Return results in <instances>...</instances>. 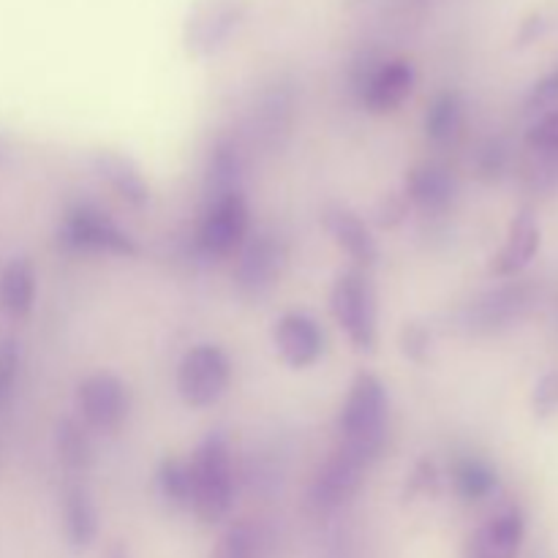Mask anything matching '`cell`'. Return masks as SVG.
Listing matches in <instances>:
<instances>
[{
	"label": "cell",
	"instance_id": "5bb4252c",
	"mask_svg": "<svg viewBox=\"0 0 558 558\" xmlns=\"http://www.w3.org/2000/svg\"><path fill=\"white\" fill-rule=\"evenodd\" d=\"M523 539H526V518L518 507H505L469 537L463 558H518Z\"/></svg>",
	"mask_w": 558,
	"mask_h": 558
},
{
	"label": "cell",
	"instance_id": "484cf974",
	"mask_svg": "<svg viewBox=\"0 0 558 558\" xmlns=\"http://www.w3.org/2000/svg\"><path fill=\"white\" fill-rule=\"evenodd\" d=\"M22 352L16 338H0V409L14 396L16 379H20Z\"/></svg>",
	"mask_w": 558,
	"mask_h": 558
},
{
	"label": "cell",
	"instance_id": "9c48e42d",
	"mask_svg": "<svg viewBox=\"0 0 558 558\" xmlns=\"http://www.w3.org/2000/svg\"><path fill=\"white\" fill-rule=\"evenodd\" d=\"M76 409H80V417L87 428L98 430V434H112L129 417V385L109 371L87 376L76 387Z\"/></svg>",
	"mask_w": 558,
	"mask_h": 558
},
{
	"label": "cell",
	"instance_id": "e0dca14e",
	"mask_svg": "<svg viewBox=\"0 0 558 558\" xmlns=\"http://www.w3.org/2000/svg\"><path fill=\"white\" fill-rule=\"evenodd\" d=\"M543 232L532 210H521L510 223L507 240L490 259V276L496 278H515L518 272L526 270L537 256Z\"/></svg>",
	"mask_w": 558,
	"mask_h": 558
},
{
	"label": "cell",
	"instance_id": "30bf717a",
	"mask_svg": "<svg viewBox=\"0 0 558 558\" xmlns=\"http://www.w3.org/2000/svg\"><path fill=\"white\" fill-rule=\"evenodd\" d=\"M283 262H287V248L276 234L265 232L245 240L238 256V267H234V287L248 300L265 298L281 278Z\"/></svg>",
	"mask_w": 558,
	"mask_h": 558
},
{
	"label": "cell",
	"instance_id": "4dcf8cb0",
	"mask_svg": "<svg viewBox=\"0 0 558 558\" xmlns=\"http://www.w3.org/2000/svg\"><path fill=\"white\" fill-rule=\"evenodd\" d=\"M558 407V374H548L534 387V409L537 414H548Z\"/></svg>",
	"mask_w": 558,
	"mask_h": 558
},
{
	"label": "cell",
	"instance_id": "836d02e7",
	"mask_svg": "<svg viewBox=\"0 0 558 558\" xmlns=\"http://www.w3.org/2000/svg\"><path fill=\"white\" fill-rule=\"evenodd\" d=\"M407 488H412V494L417 490H430V488H439V474H436V466L430 461H420L417 469L412 472L409 477Z\"/></svg>",
	"mask_w": 558,
	"mask_h": 558
},
{
	"label": "cell",
	"instance_id": "ac0fdd59",
	"mask_svg": "<svg viewBox=\"0 0 558 558\" xmlns=\"http://www.w3.org/2000/svg\"><path fill=\"white\" fill-rule=\"evenodd\" d=\"M458 194L456 174L441 161H423L409 169L403 196L423 213H445Z\"/></svg>",
	"mask_w": 558,
	"mask_h": 558
},
{
	"label": "cell",
	"instance_id": "7402d4cb",
	"mask_svg": "<svg viewBox=\"0 0 558 558\" xmlns=\"http://www.w3.org/2000/svg\"><path fill=\"white\" fill-rule=\"evenodd\" d=\"M450 480L463 505H480V501L490 499L496 494V488H499V474H496V469L477 456L456 458Z\"/></svg>",
	"mask_w": 558,
	"mask_h": 558
},
{
	"label": "cell",
	"instance_id": "52a82bcc",
	"mask_svg": "<svg viewBox=\"0 0 558 558\" xmlns=\"http://www.w3.org/2000/svg\"><path fill=\"white\" fill-rule=\"evenodd\" d=\"M229 381L232 360L218 343H196L178 365V396L191 409H207L221 401Z\"/></svg>",
	"mask_w": 558,
	"mask_h": 558
},
{
	"label": "cell",
	"instance_id": "5b68a950",
	"mask_svg": "<svg viewBox=\"0 0 558 558\" xmlns=\"http://www.w3.org/2000/svg\"><path fill=\"white\" fill-rule=\"evenodd\" d=\"M248 0H196L183 22V47L191 58L221 54L248 20Z\"/></svg>",
	"mask_w": 558,
	"mask_h": 558
},
{
	"label": "cell",
	"instance_id": "e575fe53",
	"mask_svg": "<svg viewBox=\"0 0 558 558\" xmlns=\"http://www.w3.org/2000/svg\"><path fill=\"white\" fill-rule=\"evenodd\" d=\"M104 558H129V554H125L123 543H112V545H109L107 554H104Z\"/></svg>",
	"mask_w": 558,
	"mask_h": 558
},
{
	"label": "cell",
	"instance_id": "d6986e66",
	"mask_svg": "<svg viewBox=\"0 0 558 558\" xmlns=\"http://www.w3.org/2000/svg\"><path fill=\"white\" fill-rule=\"evenodd\" d=\"M36 267L27 256H14L0 272V311L11 319H27L36 305Z\"/></svg>",
	"mask_w": 558,
	"mask_h": 558
},
{
	"label": "cell",
	"instance_id": "277c9868",
	"mask_svg": "<svg viewBox=\"0 0 558 558\" xmlns=\"http://www.w3.org/2000/svg\"><path fill=\"white\" fill-rule=\"evenodd\" d=\"M58 240L63 248L80 251V254L123 256V259L140 256V243L109 213L90 202H76L65 210Z\"/></svg>",
	"mask_w": 558,
	"mask_h": 558
},
{
	"label": "cell",
	"instance_id": "ba28073f",
	"mask_svg": "<svg viewBox=\"0 0 558 558\" xmlns=\"http://www.w3.org/2000/svg\"><path fill=\"white\" fill-rule=\"evenodd\" d=\"M532 303L534 289L529 283H505L472 300L461 314V327L472 336H494L521 322Z\"/></svg>",
	"mask_w": 558,
	"mask_h": 558
},
{
	"label": "cell",
	"instance_id": "f1b7e54d",
	"mask_svg": "<svg viewBox=\"0 0 558 558\" xmlns=\"http://www.w3.org/2000/svg\"><path fill=\"white\" fill-rule=\"evenodd\" d=\"M526 142L534 150H558V109L539 118L537 123L529 129Z\"/></svg>",
	"mask_w": 558,
	"mask_h": 558
},
{
	"label": "cell",
	"instance_id": "603a6c76",
	"mask_svg": "<svg viewBox=\"0 0 558 558\" xmlns=\"http://www.w3.org/2000/svg\"><path fill=\"white\" fill-rule=\"evenodd\" d=\"M54 452L63 463L65 472L85 474L93 466V441L87 436L85 425L65 417L54 425Z\"/></svg>",
	"mask_w": 558,
	"mask_h": 558
},
{
	"label": "cell",
	"instance_id": "3957f363",
	"mask_svg": "<svg viewBox=\"0 0 558 558\" xmlns=\"http://www.w3.org/2000/svg\"><path fill=\"white\" fill-rule=\"evenodd\" d=\"M330 308L352 347L360 352H374L379 338V305L368 272L360 267L338 272L330 292Z\"/></svg>",
	"mask_w": 558,
	"mask_h": 558
},
{
	"label": "cell",
	"instance_id": "2e32d148",
	"mask_svg": "<svg viewBox=\"0 0 558 558\" xmlns=\"http://www.w3.org/2000/svg\"><path fill=\"white\" fill-rule=\"evenodd\" d=\"M325 229L330 232L332 243L360 267V270H368L379 259V243H376L374 232L365 223V218L360 213H354L352 207L332 205L325 213Z\"/></svg>",
	"mask_w": 558,
	"mask_h": 558
},
{
	"label": "cell",
	"instance_id": "1f68e13d",
	"mask_svg": "<svg viewBox=\"0 0 558 558\" xmlns=\"http://www.w3.org/2000/svg\"><path fill=\"white\" fill-rule=\"evenodd\" d=\"M550 101H558V65L534 85L532 96H529V104H532V107H545V104Z\"/></svg>",
	"mask_w": 558,
	"mask_h": 558
},
{
	"label": "cell",
	"instance_id": "d6a6232c",
	"mask_svg": "<svg viewBox=\"0 0 558 558\" xmlns=\"http://www.w3.org/2000/svg\"><path fill=\"white\" fill-rule=\"evenodd\" d=\"M407 196L398 194V196H385V202L379 205V210H376V216H387L385 221H381V227H396V223L403 221V216H407Z\"/></svg>",
	"mask_w": 558,
	"mask_h": 558
},
{
	"label": "cell",
	"instance_id": "4fadbf2b",
	"mask_svg": "<svg viewBox=\"0 0 558 558\" xmlns=\"http://www.w3.org/2000/svg\"><path fill=\"white\" fill-rule=\"evenodd\" d=\"M272 343H276L278 357L289 368L303 371L319 363L327 349V336L314 316L303 311H289L272 327Z\"/></svg>",
	"mask_w": 558,
	"mask_h": 558
},
{
	"label": "cell",
	"instance_id": "7a4b0ae2",
	"mask_svg": "<svg viewBox=\"0 0 558 558\" xmlns=\"http://www.w3.org/2000/svg\"><path fill=\"white\" fill-rule=\"evenodd\" d=\"M191 510L202 523H218L234 501L232 450L223 434H207L189 458Z\"/></svg>",
	"mask_w": 558,
	"mask_h": 558
},
{
	"label": "cell",
	"instance_id": "8992f818",
	"mask_svg": "<svg viewBox=\"0 0 558 558\" xmlns=\"http://www.w3.org/2000/svg\"><path fill=\"white\" fill-rule=\"evenodd\" d=\"M251 232V207L243 191H227V194L207 196L205 213H202L199 229H196V245L210 259H229L240 254Z\"/></svg>",
	"mask_w": 558,
	"mask_h": 558
},
{
	"label": "cell",
	"instance_id": "ffe728a7",
	"mask_svg": "<svg viewBox=\"0 0 558 558\" xmlns=\"http://www.w3.org/2000/svg\"><path fill=\"white\" fill-rule=\"evenodd\" d=\"M63 529L74 550H85L98 537V510L90 490L82 483L65 485L63 490Z\"/></svg>",
	"mask_w": 558,
	"mask_h": 558
},
{
	"label": "cell",
	"instance_id": "44dd1931",
	"mask_svg": "<svg viewBox=\"0 0 558 558\" xmlns=\"http://www.w3.org/2000/svg\"><path fill=\"white\" fill-rule=\"evenodd\" d=\"M463 123H466V107H463L461 93L439 90L430 98L423 120L425 136H428L430 145L447 147L458 142V136L463 134Z\"/></svg>",
	"mask_w": 558,
	"mask_h": 558
},
{
	"label": "cell",
	"instance_id": "83f0119b",
	"mask_svg": "<svg viewBox=\"0 0 558 558\" xmlns=\"http://www.w3.org/2000/svg\"><path fill=\"white\" fill-rule=\"evenodd\" d=\"M430 330L420 322H407L401 330V349L412 363H425L430 354Z\"/></svg>",
	"mask_w": 558,
	"mask_h": 558
},
{
	"label": "cell",
	"instance_id": "cb8c5ba5",
	"mask_svg": "<svg viewBox=\"0 0 558 558\" xmlns=\"http://www.w3.org/2000/svg\"><path fill=\"white\" fill-rule=\"evenodd\" d=\"M240 180H243V163H240L238 150L232 145H227V142H221L210 153V161H207V196L227 194V191H243L240 189Z\"/></svg>",
	"mask_w": 558,
	"mask_h": 558
},
{
	"label": "cell",
	"instance_id": "7c38bea8",
	"mask_svg": "<svg viewBox=\"0 0 558 558\" xmlns=\"http://www.w3.org/2000/svg\"><path fill=\"white\" fill-rule=\"evenodd\" d=\"M371 463L354 456L352 450L338 445L332 456L322 463L316 472L314 485H311V505L319 512H332L341 505H347L360 488H363L365 472Z\"/></svg>",
	"mask_w": 558,
	"mask_h": 558
},
{
	"label": "cell",
	"instance_id": "f546056e",
	"mask_svg": "<svg viewBox=\"0 0 558 558\" xmlns=\"http://www.w3.org/2000/svg\"><path fill=\"white\" fill-rule=\"evenodd\" d=\"M507 167V147L499 140L488 142L480 153V172L488 174V178H499Z\"/></svg>",
	"mask_w": 558,
	"mask_h": 558
},
{
	"label": "cell",
	"instance_id": "9a60e30c",
	"mask_svg": "<svg viewBox=\"0 0 558 558\" xmlns=\"http://www.w3.org/2000/svg\"><path fill=\"white\" fill-rule=\"evenodd\" d=\"M93 174L118 196L120 202H125L134 210H145L150 205V185H147L145 174L140 172L134 161L123 153L114 150H98L90 158Z\"/></svg>",
	"mask_w": 558,
	"mask_h": 558
},
{
	"label": "cell",
	"instance_id": "d4e9b609",
	"mask_svg": "<svg viewBox=\"0 0 558 558\" xmlns=\"http://www.w3.org/2000/svg\"><path fill=\"white\" fill-rule=\"evenodd\" d=\"M158 494L167 505L172 507H191V477H189V461H180V458L167 456L158 466L156 474Z\"/></svg>",
	"mask_w": 558,
	"mask_h": 558
},
{
	"label": "cell",
	"instance_id": "6da1fadb",
	"mask_svg": "<svg viewBox=\"0 0 558 558\" xmlns=\"http://www.w3.org/2000/svg\"><path fill=\"white\" fill-rule=\"evenodd\" d=\"M387 425H390V396L385 381L371 371H363L354 376L338 414V439H341L338 445L374 463L387 445Z\"/></svg>",
	"mask_w": 558,
	"mask_h": 558
},
{
	"label": "cell",
	"instance_id": "4316f807",
	"mask_svg": "<svg viewBox=\"0 0 558 558\" xmlns=\"http://www.w3.org/2000/svg\"><path fill=\"white\" fill-rule=\"evenodd\" d=\"M254 554H256L254 532H251L248 523H238V526H232L227 534H223L213 558H254Z\"/></svg>",
	"mask_w": 558,
	"mask_h": 558
},
{
	"label": "cell",
	"instance_id": "8fae6325",
	"mask_svg": "<svg viewBox=\"0 0 558 558\" xmlns=\"http://www.w3.org/2000/svg\"><path fill=\"white\" fill-rule=\"evenodd\" d=\"M417 71L407 58L381 60L360 76V104L371 114H392L412 98Z\"/></svg>",
	"mask_w": 558,
	"mask_h": 558
}]
</instances>
